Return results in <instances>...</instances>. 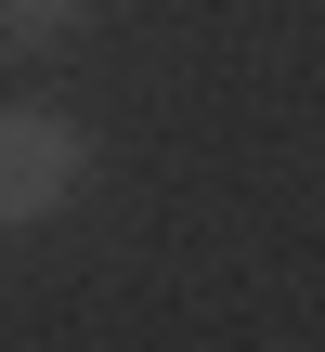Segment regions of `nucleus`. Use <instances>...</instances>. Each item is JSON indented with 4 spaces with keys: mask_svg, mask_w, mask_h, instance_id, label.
Returning a JSON list of instances; mask_svg holds the SVG:
<instances>
[{
    "mask_svg": "<svg viewBox=\"0 0 325 352\" xmlns=\"http://www.w3.org/2000/svg\"><path fill=\"white\" fill-rule=\"evenodd\" d=\"M78 183H91V131H78L65 104L0 91V235H26V222L78 209Z\"/></svg>",
    "mask_w": 325,
    "mask_h": 352,
    "instance_id": "1",
    "label": "nucleus"
},
{
    "mask_svg": "<svg viewBox=\"0 0 325 352\" xmlns=\"http://www.w3.org/2000/svg\"><path fill=\"white\" fill-rule=\"evenodd\" d=\"M78 13H91V0H0V65H52V52L78 39Z\"/></svg>",
    "mask_w": 325,
    "mask_h": 352,
    "instance_id": "2",
    "label": "nucleus"
}]
</instances>
